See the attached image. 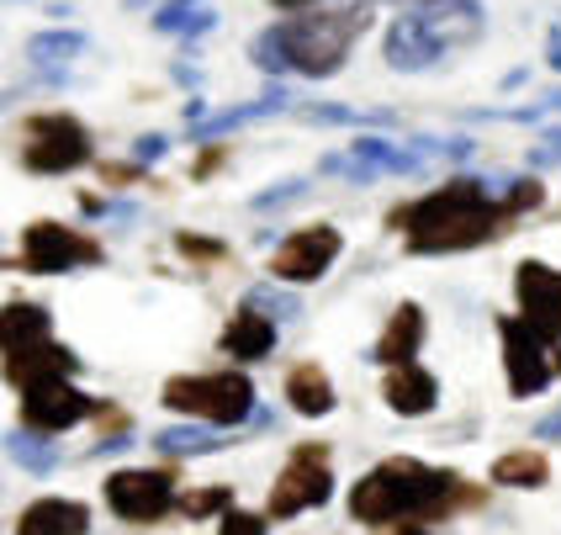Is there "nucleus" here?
<instances>
[{"label":"nucleus","instance_id":"nucleus-14","mask_svg":"<svg viewBox=\"0 0 561 535\" xmlns=\"http://www.w3.org/2000/svg\"><path fill=\"white\" fill-rule=\"evenodd\" d=\"M381 403L398 413V419H424V413H435L439 409V382H435V372H424L419 361L387 366V382H381Z\"/></svg>","mask_w":561,"mask_h":535},{"label":"nucleus","instance_id":"nucleus-7","mask_svg":"<svg viewBox=\"0 0 561 535\" xmlns=\"http://www.w3.org/2000/svg\"><path fill=\"white\" fill-rule=\"evenodd\" d=\"M334 499V467H329V445L308 441L286 456V467L271 482V504H265V520H297L308 509H323Z\"/></svg>","mask_w":561,"mask_h":535},{"label":"nucleus","instance_id":"nucleus-36","mask_svg":"<svg viewBox=\"0 0 561 535\" xmlns=\"http://www.w3.org/2000/svg\"><path fill=\"white\" fill-rule=\"evenodd\" d=\"M276 11H286V16H302V11H318V0H271Z\"/></svg>","mask_w":561,"mask_h":535},{"label":"nucleus","instance_id":"nucleus-15","mask_svg":"<svg viewBox=\"0 0 561 535\" xmlns=\"http://www.w3.org/2000/svg\"><path fill=\"white\" fill-rule=\"evenodd\" d=\"M424 334H430L424 308H419V303H398L392 318L381 323V340H376L371 361L376 366H403V361H413V355L424 350Z\"/></svg>","mask_w":561,"mask_h":535},{"label":"nucleus","instance_id":"nucleus-31","mask_svg":"<svg viewBox=\"0 0 561 535\" xmlns=\"http://www.w3.org/2000/svg\"><path fill=\"white\" fill-rule=\"evenodd\" d=\"M302 191H308V181H280L276 191H260V196H254V207H260V213H271V207L291 202V196H302Z\"/></svg>","mask_w":561,"mask_h":535},{"label":"nucleus","instance_id":"nucleus-21","mask_svg":"<svg viewBox=\"0 0 561 535\" xmlns=\"http://www.w3.org/2000/svg\"><path fill=\"white\" fill-rule=\"evenodd\" d=\"M493 482H499V488L535 493V488H546V482H551V462H546L540 451H508V456L493 462Z\"/></svg>","mask_w":561,"mask_h":535},{"label":"nucleus","instance_id":"nucleus-25","mask_svg":"<svg viewBox=\"0 0 561 535\" xmlns=\"http://www.w3.org/2000/svg\"><path fill=\"white\" fill-rule=\"evenodd\" d=\"M175 509L186 514V520H207V514H222V509H233V488H196V493H181Z\"/></svg>","mask_w":561,"mask_h":535},{"label":"nucleus","instance_id":"nucleus-5","mask_svg":"<svg viewBox=\"0 0 561 535\" xmlns=\"http://www.w3.org/2000/svg\"><path fill=\"white\" fill-rule=\"evenodd\" d=\"M16 164L27 170V175H75V170H85L95 159V138L91 127L80 123L75 112H32L16 123Z\"/></svg>","mask_w":561,"mask_h":535},{"label":"nucleus","instance_id":"nucleus-35","mask_svg":"<svg viewBox=\"0 0 561 535\" xmlns=\"http://www.w3.org/2000/svg\"><path fill=\"white\" fill-rule=\"evenodd\" d=\"M535 435H540V441H561V409L551 413V419H540V424H535Z\"/></svg>","mask_w":561,"mask_h":535},{"label":"nucleus","instance_id":"nucleus-34","mask_svg":"<svg viewBox=\"0 0 561 535\" xmlns=\"http://www.w3.org/2000/svg\"><path fill=\"white\" fill-rule=\"evenodd\" d=\"M222 159H228V149H207V155H202L196 164H191V175H196V181H202V175H213V170H218Z\"/></svg>","mask_w":561,"mask_h":535},{"label":"nucleus","instance_id":"nucleus-33","mask_svg":"<svg viewBox=\"0 0 561 535\" xmlns=\"http://www.w3.org/2000/svg\"><path fill=\"white\" fill-rule=\"evenodd\" d=\"M164 149H170V138H164V133H144V138L133 144V159H138V164H149V159H164Z\"/></svg>","mask_w":561,"mask_h":535},{"label":"nucleus","instance_id":"nucleus-19","mask_svg":"<svg viewBox=\"0 0 561 535\" xmlns=\"http://www.w3.org/2000/svg\"><path fill=\"white\" fill-rule=\"evenodd\" d=\"M37 340H54V314H48L43 303L11 297V303L0 308V355L27 350V345H37Z\"/></svg>","mask_w":561,"mask_h":535},{"label":"nucleus","instance_id":"nucleus-6","mask_svg":"<svg viewBox=\"0 0 561 535\" xmlns=\"http://www.w3.org/2000/svg\"><path fill=\"white\" fill-rule=\"evenodd\" d=\"M101 260H106V244L59 218L27 223L16 239V271H27V276H69V271H85Z\"/></svg>","mask_w":561,"mask_h":535},{"label":"nucleus","instance_id":"nucleus-27","mask_svg":"<svg viewBox=\"0 0 561 535\" xmlns=\"http://www.w3.org/2000/svg\"><path fill=\"white\" fill-rule=\"evenodd\" d=\"M244 303H250V308H260L265 318H276V323H280V318H297V314H302V303H297V297H286V292H271V286H254Z\"/></svg>","mask_w":561,"mask_h":535},{"label":"nucleus","instance_id":"nucleus-13","mask_svg":"<svg viewBox=\"0 0 561 535\" xmlns=\"http://www.w3.org/2000/svg\"><path fill=\"white\" fill-rule=\"evenodd\" d=\"M80 372V355L59 340H37L27 350H11V355H0V377L11 382L16 392H27L37 382H59V377H75Z\"/></svg>","mask_w":561,"mask_h":535},{"label":"nucleus","instance_id":"nucleus-9","mask_svg":"<svg viewBox=\"0 0 561 535\" xmlns=\"http://www.w3.org/2000/svg\"><path fill=\"white\" fill-rule=\"evenodd\" d=\"M340 250H344V234L334 223H302V228H291L276 244L265 271H271L276 286H312L329 276V265L340 260Z\"/></svg>","mask_w":561,"mask_h":535},{"label":"nucleus","instance_id":"nucleus-23","mask_svg":"<svg viewBox=\"0 0 561 535\" xmlns=\"http://www.w3.org/2000/svg\"><path fill=\"white\" fill-rule=\"evenodd\" d=\"M5 451H11V462H22L27 473H54V467H59V451H54V441L27 435V430L5 435Z\"/></svg>","mask_w":561,"mask_h":535},{"label":"nucleus","instance_id":"nucleus-24","mask_svg":"<svg viewBox=\"0 0 561 535\" xmlns=\"http://www.w3.org/2000/svg\"><path fill=\"white\" fill-rule=\"evenodd\" d=\"M75 54H85V32H37L27 43L32 64H64V59H75Z\"/></svg>","mask_w":561,"mask_h":535},{"label":"nucleus","instance_id":"nucleus-18","mask_svg":"<svg viewBox=\"0 0 561 535\" xmlns=\"http://www.w3.org/2000/svg\"><path fill=\"white\" fill-rule=\"evenodd\" d=\"M286 403H291V413H302V419H329L334 403H340V392H334V382H329V372L318 361H297L286 372Z\"/></svg>","mask_w":561,"mask_h":535},{"label":"nucleus","instance_id":"nucleus-10","mask_svg":"<svg viewBox=\"0 0 561 535\" xmlns=\"http://www.w3.org/2000/svg\"><path fill=\"white\" fill-rule=\"evenodd\" d=\"M95 409H101V398H91L85 387H75V377H59V382H37V387H27L22 403H16V419H22L27 435L54 441L64 430L95 419Z\"/></svg>","mask_w":561,"mask_h":535},{"label":"nucleus","instance_id":"nucleus-2","mask_svg":"<svg viewBox=\"0 0 561 535\" xmlns=\"http://www.w3.org/2000/svg\"><path fill=\"white\" fill-rule=\"evenodd\" d=\"M392 228L403 234L408 254H461V250H482L488 239H499L508 228V213H503V202L493 196L488 181L456 175V181L435 186L430 196L398 207Z\"/></svg>","mask_w":561,"mask_h":535},{"label":"nucleus","instance_id":"nucleus-16","mask_svg":"<svg viewBox=\"0 0 561 535\" xmlns=\"http://www.w3.org/2000/svg\"><path fill=\"white\" fill-rule=\"evenodd\" d=\"M222 355H233L239 366H250V361H265L271 350H276V318H265L260 308H239V314L222 323Z\"/></svg>","mask_w":561,"mask_h":535},{"label":"nucleus","instance_id":"nucleus-1","mask_svg":"<svg viewBox=\"0 0 561 535\" xmlns=\"http://www.w3.org/2000/svg\"><path fill=\"white\" fill-rule=\"evenodd\" d=\"M482 493L467 488L450 467H430L413 456H392L350 488V520L360 525H435L456 509H477Z\"/></svg>","mask_w":561,"mask_h":535},{"label":"nucleus","instance_id":"nucleus-32","mask_svg":"<svg viewBox=\"0 0 561 535\" xmlns=\"http://www.w3.org/2000/svg\"><path fill=\"white\" fill-rule=\"evenodd\" d=\"M101 181H106V186H133V181H144V164H138V159H127V164H101Z\"/></svg>","mask_w":561,"mask_h":535},{"label":"nucleus","instance_id":"nucleus-17","mask_svg":"<svg viewBox=\"0 0 561 535\" xmlns=\"http://www.w3.org/2000/svg\"><path fill=\"white\" fill-rule=\"evenodd\" d=\"M16 535H91V509L80 499H32L16 520Z\"/></svg>","mask_w":561,"mask_h":535},{"label":"nucleus","instance_id":"nucleus-4","mask_svg":"<svg viewBox=\"0 0 561 535\" xmlns=\"http://www.w3.org/2000/svg\"><path fill=\"white\" fill-rule=\"evenodd\" d=\"M159 403L213 430H239L254 419V382L244 372H181L159 387Z\"/></svg>","mask_w":561,"mask_h":535},{"label":"nucleus","instance_id":"nucleus-29","mask_svg":"<svg viewBox=\"0 0 561 535\" xmlns=\"http://www.w3.org/2000/svg\"><path fill=\"white\" fill-rule=\"evenodd\" d=\"M218 535H271V520H265V514H250V509H222Z\"/></svg>","mask_w":561,"mask_h":535},{"label":"nucleus","instance_id":"nucleus-8","mask_svg":"<svg viewBox=\"0 0 561 535\" xmlns=\"http://www.w3.org/2000/svg\"><path fill=\"white\" fill-rule=\"evenodd\" d=\"M101 493H106V509L117 520L154 525L181 499V477H175V467H123V473H112L101 482Z\"/></svg>","mask_w":561,"mask_h":535},{"label":"nucleus","instance_id":"nucleus-3","mask_svg":"<svg viewBox=\"0 0 561 535\" xmlns=\"http://www.w3.org/2000/svg\"><path fill=\"white\" fill-rule=\"evenodd\" d=\"M371 11L366 5H344V11H302V16H280L276 27L254 37V64L265 75H302V80H329L340 75L355 37L366 32Z\"/></svg>","mask_w":561,"mask_h":535},{"label":"nucleus","instance_id":"nucleus-26","mask_svg":"<svg viewBox=\"0 0 561 535\" xmlns=\"http://www.w3.org/2000/svg\"><path fill=\"white\" fill-rule=\"evenodd\" d=\"M540 196H546V186L535 181V175H525V181H514V186L503 191V213H508V223L519 218V213H530V207H540Z\"/></svg>","mask_w":561,"mask_h":535},{"label":"nucleus","instance_id":"nucleus-30","mask_svg":"<svg viewBox=\"0 0 561 535\" xmlns=\"http://www.w3.org/2000/svg\"><path fill=\"white\" fill-rule=\"evenodd\" d=\"M530 164H535V170H557V164H561V127H551V133L540 138V149L530 155Z\"/></svg>","mask_w":561,"mask_h":535},{"label":"nucleus","instance_id":"nucleus-22","mask_svg":"<svg viewBox=\"0 0 561 535\" xmlns=\"http://www.w3.org/2000/svg\"><path fill=\"white\" fill-rule=\"evenodd\" d=\"M280 106H286V91H271L265 101H250V106H233V112H218V117L196 123V127H191V138H218V133H233V127L271 117V112H280Z\"/></svg>","mask_w":561,"mask_h":535},{"label":"nucleus","instance_id":"nucleus-20","mask_svg":"<svg viewBox=\"0 0 561 535\" xmlns=\"http://www.w3.org/2000/svg\"><path fill=\"white\" fill-rule=\"evenodd\" d=\"M164 456V462H186V456H207V451H222V435L213 424H175V430H159L154 441H149Z\"/></svg>","mask_w":561,"mask_h":535},{"label":"nucleus","instance_id":"nucleus-12","mask_svg":"<svg viewBox=\"0 0 561 535\" xmlns=\"http://www.w3.org/2000/svg\"><path fill=\"white\" fill-rule=\"evenodd\" d=\"M514 303L546 345H561V271L546 260H519L514 265Z\"/></svg>","mask_w":561,"mask_h":535},{"label":"nucleus","instance_id":"nucleus-38","mask_svg":"<svg viewBox=\"0 0 561 535\" xmlns=\"http://www.w3.org/2000/svg\"><path fill=\"white\" fill-rule=\"evenodd\" d=\"M392 531H398V535H435L430 525H392Z\"/></svg>","mask_w":561,"mask_h":535},{"label":"nucleus","instance_id":"nucleus-11","mask_svg":"<svg viewBox=\"0 0 561 535\" xmlns=\"http://www.w3.org/2000/svg\"><path fill=\"white\" fill-rule=\"evenodd\" d=\"M499 345L514 398H535L540 387H551V377H561V350L546 345L525 318H499Z\"/></svg>","mask_w":561,"mask_h":535},{"label":"nucleus","instance_id":"nucleus-37","mask_svg":"<svg viewBox=\"0 0 561 535\" xmlns=\"http://www.w3.org/2000/svg\"><path fill=\"white\" fill-rule=\"evenodd\" d=\"M546 54H551V69H561V27H551V37H546Z\"/></svg>","mask_w":561,"mask_h":535},{"label":"nucleus","instance_id":"nucleus-28","mask_svg":"<svg viewBox=\"0 0 561 535\" xmlns=\"http://www.w3.org/2000/svg\"><path fill=\"white\" fill-rule=\"evenodd\" d=\"M175 250L186 254L191 265H218L222 254H228V244L222 239H202V234H175Z\"/></svg>","mask_w":561,"mask_h":535}]
</instances>
